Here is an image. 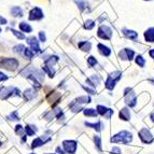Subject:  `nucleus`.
Here are the masks:
<instances>
[{"label":"nucleus","mask_w":154,"mask_h":154,"mask_svg":"<svg viewBox=\"0 0 154 154\" xmlns=\"http://www.w3.org/2000/svg\"><path fill=\"white\" fill-rule=\"evenodd\" d=\"M131 139H133V135H131L129 131H123L121 133L116 134V136H113L111 138V142H120V143H124V144H127L131 141Z\"/></svg>","instance_id":"obj_1"},{"label":"nucleus","mask_w":154,"mask_h":154,"mask_svg":"<svg viewBox=\"0 0 154 154\" xmlns=\"http://www.w3.org/2000/svg\"><path fill=\"white\" fill-rule=\"evenodd\" d=\"M121 77H122V73L120 71H114V72H112V73H110V75H108V79L106 80V83H105L106 88L110 91L113 90L114 86H116V82L121 79Z\"/></svg>","instance_id":"obj_2"},{"label":"nucleus","mask_w":154,"mask_h":154,"mask_svg":"<svg viewBox=\"0 0 154 154\" xmlns=\"http://www.w3.org/2000/svg\"><path fill=\"white\" fill-rule=\"evenodd\" d=\"M20 90L16 88H7V86H3V88H0V98L1 99H8L11 96L15 95V96H21L20 94Z\"/></svg>","instance_id":"obj_3"},{"label":"nucleus","mask_w":154,"mask_h":154,"mask_svg":"<svg viewBox=\"0 0 154 154\" xmlns=\"http://www.w3.org/2000/svg\"><path fill=\"white\" fill-rule=\"evenodd\" d=\"M0 67L7 70H15L18 67V62L14 58H3L0 62Z\"/></svg>","instance_id":"obj_4"},{"label":"nucleus","mask_w":154,"mask_h":154,"mask_svg":"<svg viewBox=\"0 0 154 154\" xmlns=\"http://www.w3.org/2000/svg\"><path fill=\"white\" fill-rule=\"evenodd\" d=\"M124 96H125V103L129 106V107H135L137 103V98L136 95L134 94L133 90L131 88H126L125 93H124Z\"/></svg>","instance_id":"obj_5"},{"label":"nucleus","mask_w":154,"mask_h":154,"mask_svg":"<svg viewBox=\"0 0 154 154\" xmlns=\"http://www.w3.org/2000/svg\"><path fill=\"white\" fill-rule=\"evenodd\" d=\"M97 35L99 38L105 39V40H109V39H111V37H112V30H111V28L108 27V26L101 25L99 28H98Z\"/></svg>","instance_id":"obj_6"},{"label":"nucleus","mask_w":154,"mask_h":154,"mask_svg":"<svg viewBox=\"0 0 154 154\" xmlns=\"http://www.w3.org/2000/svg\"><path fill=\"white\" fill-rule=\"evenodd\" d=\"M139 138L141 139V141L143 143H151L153 141V136L150 133V131L148 128H142L141 131H139Z\"/></svg>","instance_id":"obj_7"},{"label":"nucleus","mask_w":154,"mask_h":154,"mask_svg":"<svg viewBox=\"0 0 154 154\" xmlns=\"http://www.w3.org/2000/svg\"><path fill=\"white\" fill-rule=\"evenodd\" d=\"M63 146H64L65 151L69 154H73L77 151V142L73 140H65L63 142Z\"/></svg>","instance_id":"obj_8"},{"label":"nucleus","mask_w":154,"mask_h":154,"mask_svg":"<svg viewBox=\"0 0 154 154\" xmlns=\"http://www.w3.org/2000/svg\"><path fill=\"white\" fill-rule=\"evenodd\" d=\"M43 12L40 8L36 7V8H33L32 10L29 12V20L30 21H39V20H41L43 18Z\"/></svg>","instance_id":"obj_9"},{"label":"nucleus","mask_w":154,"mask_h":154,"mask_svg":"<svg viewBox=\"0 0 154 154\" xmlns=\"http://www.w3.org/2000/svg\"><path fill=\"white\" fill-rule=\"evenodd\" d=\"M27 43L31 46V50L33 51V53H38V52H40V46H39V42L36 39V37L27 38Z\"/></svg>","instance_id":"obj_10"},{"label":"nucleus","mask_w":154,"mask_h":154,"mask_svg":"<svg viewBox=\"0 0 154 154\" xmlns=\"http://www.w3.org/2000/svg\"><path fill=\"white\" fill-rule=\"evenodd\" d=\"M97 113H99L100 116H106L107 119H110L111 116L113 114V110L109 108H106L103 106H97Z\"/></svg>","instance_id":"obj_11"},{"label":"nucleus","mask_w":154,"mask_h":154,"mask_svg":"<svg viewBox=\"0 0 154 154\" xmlns=\"http://www.w3.org/2000/svg\"><path fill=\"white\" fill-rule=\"evenodd\" d=\"M91 103V98L88 96H81V97L77 98L70 103V106H79V107H82V105L84 103Z\"/></svg>","instance_id":"obj_12"},{"label":"nucleus","mask_w":154,"mask_h":154,"mask_svg":"<svg viewBox=\"0 0 154 154\" xmlns=\"http://www.w3.org/2000/svg\"><path fill=\"white\" fill-rule=\"evenodd\" d=\"M119 55H120V57H121L122 59H128V60H131V59L134 58L135 53H134V51L131 49H124L120 52V54Z\"/></svg>","instance_id":"obj_13"},{"label":"nucleus","mask_w":154,"mask_h":154,"mask_svg":"<svg viewBox=\"0 0 154 154\" xmlns=\"http://www.w3.org/2000/svg\"><path fill=\"white\" fill-rule=\"evenodd\" d=\"M100 77L99 75H92L91 78H88V80H86V82L88 83V84L91 85V86H93V88H95V86H97L98 84H99L100 82Z\"/></svg>","instance_id":"obj_14"},{"label":"nucleus","mask_w":154,"mask_h":154,"mask_svg":"<svg viewBox=\"0 0 154 154\" xmlns=\"http://www.w3.org/2000/svg\"><path fill=\"white\" fill-rule=\"evenodd\" d=\"M144 39L148 42H154V27L149 28L144 32Z\"/></svg>","instance_id":"obj_15"},{"label":"nucleus","mask_w":154,"mask_h":154,"mask_svg":"<svg viewBox=\"0 0 154 154\" xmlns=\"http://www.w3.org/2000/svg\"><path fill=\"white\" fill-rule=\"evenodd\" d=\"M24 96L27 100H31L37 96V92L33 88H28V90H26L25 93H24Z\"/></svg>","instance_id":"obj_16"},{"label":"nucleus","mask_w":154,"mask_h":154,"mask_svg":"<svg viewBox=\"0 0 154 154\" xmlns=\"http://www.w3.org/2000/svg\"><path fill=\"white\" fill-rule=\"evenodd\" d=\"M97 48H98V50H99L100 53H101L103 55H105V56H109V55L111 54V50L109 49L108 46H106V45H103V44L99 43L97 45Z\"/></svg>","instance_id":"obj_17"},{"label":"nucleus","mask_w":154,"mask_h":154,"mask_svg":"<svg viewBox=\"0 0 154 154\" xmlns=\"http://www.w3.org/2000/svg\"><path fill=\"white\" fill-rule=\"evenodd\" d=\"M120 118L122 120H124V121H128L129 119H131V112H129L128 109L127 108L121 109V111H120Z\"/></svg>","instance_id":"obj_18"},{"label":"nucleus","mask_w":154,"mask_h":154,"mask_svg":"<svg viewBox=\"0 0 154 154\" xmlns=\"http://www.w3.org/2000/svg\"><path fill=\"white\" fill-rule=\"evenodd\" d=\"M123 32L127 38L129 39H137L138 37V33L134 30H129V29H123Z\"/></svg>","instance_id":"obj_19"},{"label":"nucleus","mask_w":154,"mask_h":154,"mask_svg":"<svg viewBox=\"0 0 154 154\" xmlns=\"http://www.w3.org/2000/svg\"><path fill=\"white\" fill-rule=\"evenodd\" d=\"M79 48L81 50H83V51L88 52L91 50V48H92V44H91V42L82 41V42H80V43H79Z\"/></svg>","instance_id":"obj_20"},{"label":"nucleus","mask_w":154,"mask_h":154,"mask_svg":"<svg viewBox=\"0 0 154 154\" xmlns=\"http://www.w3.org/2000/svg\"><path fill=\"white\" fill-rule=\"evenodd\" d=\"M45 142H46V141H43V139L39 137V138H36V139H35V140L32 141V144H31V148H32V149H35V148L41 146L42 144H44Z\"/></svg>","instance_id":"obj_21"},{"label":"nucleus","mask_w":154,"mask_h":154,"mask_svg":"<svg viewBox=\"0 0 154 154\" xmlns=\"http://www.w3.org/2000/svg\"><path fill=\"white\" fill-rule=\"evenodd\" d=\"M11 13H12L13 16H23V11H22V9L20 8V7H13L12 9H11Z\"/></svg>","instance_id":"obj_22"},{"label":"nucleus","mask_w":154,"mask_h":154,"mask_svg":"<svg viewBox=\"0 0 154 154\" xmlns=\"http://www.w3.org/2000/svg\"><path fill=\"white\" fill-rule=\"evenodd\" d=\"M20 29H21L22 31H24V32H31V30H32V28L30 27V25L27 23H25V22H23V23L20 24Z\"/></svg>","instance_id":"obj_23"},{"label":"nucleus","mask_w":154,"mask_h":154,"mask_svg":"<svg viewBox=\"0 0 154 154\" xmlns=\"http://www.w3.org/2000/svg\"><path fill=\"white\" fill-rule=\"evenodd\" d=\"M83 113H84V116H97V111L96 110H94V109H83Z\"/></svg>","instance_id":"obj_24"},{"label":"nucleus","mask_w":154,"mask_h":154,"mask_svg":"<svg viewBox=\"0 0 154 154\" xmlns=\"http://www.w3.org/2000/svg\"><path fill=\"white\" fill-rule=\"evenodd\" d=\"M85 125L90 126V127H93V128L96 129L97 131H101V122L100 121H98L97 123H88V122H85Z\"/></svg>","instance_id":"obj_25"},{"label":"nucleus","mask_w":154,"mask_h":154,"mask_svg":"<svg viewBox=\"0 0 154 154\" xmlns=\"http://www.w3.org/2000/svg\"><path fill=\"white\" fill-rule=\"evenodd\" d=\"M36 131H37V128H35L33 126L27 125V126L25 127V133L27 134V136H33Z\"/></svg>","instance_id":"obj_26"},{"label":"nucleus","mask_w":154,"mask_h":154,"mask_svg":"<svg viewBox=\"0 0 154 154\" xmlns=\"http://www.w3.org/2000/svg\"><path fill=\"white\" fill-rule=\"evenodd\" d=\"M43 70H44V71H45L46 73H48V75H49L51 78L54 77L55 70L53 69V67H49V66H46V65H45V66L43 67Z\"/></svg>","instance_id":"obj_27"},{"label":"nucleus","mask_w":154,"mask_h":154,"mask_svg":"<svg viewBox=\"0 0 154 154\" xmlns=\"http://www.w3.org/2000/svg\"><path fill=\"white\" fill-rule=\"evenodd\" d=\"M95 27V22L94 21H92V20H88V21L85 22V24H84V28L85 29H93Z\"/></svg>","instance_id":"obj_28"},{"label":"nucleus","mask_w":154,"mask_h":154,"mask_svg":"<svg viewBox=\"0 0 154 154\" xmlns=\"http://www.w3.org/2000/svg\"><path fill=\"white\" fill-rule=\"evenodd\" d=\"M136 63H137V65H139L140 67H144V65H146V60H144V58L141 55H138V56L136 57Z\"/></svg>","instance_id":"obj_29"},{"label":"nucleus","mask_w":154,"mask_h":154,"mask_svg":"<svg viewBox=\"0 0 154 154\" xmlns=\"http://www.w3.org/2000/svg\"><path fill=\"white\" fill-rule=\"evenodd\" d=\"M24 54H25V56L27 58H32L35 53H33V51L31 49H25L24 50Z\"/></svg>","instance_id":"obj_30"},{"label":"nucleus","mask_w":154,"mask_h":154,"mask_svg":"<svg viewBox=\"0 0 154 154\" xmlns=\"http://www.w3.org/2000/svg\"><path fill=\"white\" fill-rule=\"evenodd\" d=\"M9 120H12V121H16V120H20V116H18V113L16 112V111H14V112H12L10 114V116H8Z\"/></svg>","instance_id":"obj_31"},{"label":"nucleus","mask_w":154,"mask_h":154,"mask_svg":"<svg viewBox=\"0 0 154 154\" xmlns=\"http://www.w3.org/2000/svg\"><path fill=\"white\" fill-rule=\"evenodd\" d=\"M11 31L13 32V35L16 37V38H18V39H25V36H24L23 33L22 32H18V31H16V30H14V29H11Z\"/></svg>","instance_id":"obj_32"},{"label":"nucleus","mask_w":154,"mask_h":154,"mask_svg":"<svg viewBox=\"0 0 154 154\" xmlns=\"http://www.w3.org/2000/svg\"><path fill=\"white\" fill-rule=\"evenodd\" d=\"M88 64L90 65L91 67H93V66H95V65L97 64V60H96V58H94L93 56H90L88 58Z\"/></svg>","instance_id":"obj_33"},{"label":"nucleus","mask_w":154,"mask_h":154,"mask_svg":"<svg viewBox=\"0 0 154 154\" xmlns=\"http://www.w3.org/2000/svg\"><path fill=\"white\" fill-rule=\"evenodd\" d=\"M94 140H95V143H96V146H97L98 150H99V151H101V141H100V137L99 136H95V137H94Z\"/></svg>","instance_id":"obj_34"},{"label":"nucleus","mask_w":154,"mask_h":154,"mask_svg":"<svg viewBox=\"0 0 154 154\" xmlns=\"http://www.w3.org/2000/svg\"><path fill=\"white\" fill-rule=\"evenodd\" d=\"M75 2H77V5H79V8L81 9V10H84V9L86 8V5H85V2L82 1V0H75Z\"/></svg>","instance_id":"obj_35"},{"label":"nucleus","mask_w":154,"mask_h":154,"mask_svg":"<svg viewBox=\"0 0 154 154\" xmlns=\"http://www.w3.org/2000/svg\"><path fill=\"white\" fill-rule=\"evenodd\" d=\"M15 131L17 134H20L21 136H24V129H23V127H22L21 125H16L15 126Z\"/></svg>","instance_id":"obj_36"},{"label":"nucleus","mask_w":154,"mask_h":154,"mask_svg":"<svg viewBox=\"0 0 154 154\" xmlns=\"http://www.w3.org/2000/svg\"><path fill=\"white\" fill-rule=\"evenodd\" d=\"M14 52H16V53H21V52H23L24 50H25V46L24 45H17V46H14Z\"/></svg>","instance_id":"obj_37"},{"label":"nucleus","mask_w":154,"mask_h":154,"mask_svg":"<svg viewBox=\"0 0 154 154\" xmlns=\"http://www.w3.org/2000/svg\"><path fill=\"white\" fill-rule=\"evenodd\" d=\"M54 112H55V114H56V116H57L58 119L62 118V116H63V111H62V109H60V108H55Z\"/></svg>","instance_id":"obj_38"},{"label":"nucleus","mask_w":154,"mask_h":154,"mask_svg":"<svg viewBox=\"0 0 154 154\" xmlns=\"http://www.w3.org/2000/svg\"><path fill=\"white\" fill-rule=\"evenodd\" d=\"M39 37H40V40H41L42 42H44L46 40L45 33H44L43 31H40V32H39Z\"/></svg>","instance_id":"obj_39"},{"label":"nucleus","mask_w":154,"mask_h":154,"mask_svg":"<svg viewBox=\"0 0 154 154\" xmlns=\"http://www.w3.org/2000/svg\"><path fill=\"white\" fill-rule=\"evenodd\" d=\"M111 154H122L121 153V150H120V148H118V146H114L112 149V153Z\"/></svg>","instance_id":"obj_40"},{"label":"nucleus","mask_w":154,"mask_h":154,"mask_svg":"<svg viewBox=\"0 0 154 154\" xmlns=\"http://www.w3.org/2000/svg\"><path fill=\"white\" fill-rule=\"evenodd\" d=\"M8 79H9L8 75H5V73L0 72V82H1V81H5V80H8Z\"/></svg>","instance_id":"obj_41"},{"label":"nucleus","mask_w":154,"mask_h":154,"mask_svg":"<svg viewBox=\"0 0 154 154\" xmlns=\"http://www.w3.org/2000/svg\"><path fill=\"white\" fill-rule=\"evenodd\" d=\"M83 88H84V90L86 91V92L90 93V94H92V95H95V94H96L95 91H94V90H91L90 88H86V86H83Z\"/></svg>","instance_id":"obj_42"},{"label":"nucleus","mask_w":154,"mask_h":154,"mask_svg":"<svg viewBox=\"0 0 154 154\" xmlns=\"http://www.w3.org/2000/svg\"><path fill=\"white\" fill-rule=\"evenodd\" d=\"M56 152H57L58 154H65L64 150H62L60 148H57V149H56Z\"/></svg>","instance_id":"obj_43"},{"label":"nucleus","mask_w":154,"mask_h":154,"mask_svg":"<svg viewBox=\"0 0 154 154\" xmlns=\"http://www.w3.org/2000/svg\"><path fill=\"white\" fill-rule=\"evenodd\" d=\"M149 54H150V56H151L152 58H154V49L151 50V51L149 52Z\"/></svg>","instance_id":"obj_44"},{"label":"nucleus","mask_w":154,"mask_h":154,"mask_svg":"<svg viewBox=\"0 0 154 154\" xmlns=\"http://www.w3.org/2000/svg\"><path fill=\"white\" fill-rule=\"evenodd\" d=\"M0 23L5 24V23H7V21H5V18H3V17H0Z\"/></svg>","instance_id":"obj_45"},{"label":"nucleus","mask_w":154,"mask_h":154,"mask_svg":"<svg viewBox=\"0 0 154 154\" xmlns=\"http://www.w3.org/2000/svg\"><path fill=\"white\" fill-rule=\"evenodd\" d=\"M151 120L154 122V113H152V114H151Z\"/></svg>","instance_id":"obj_46"},{"label":"nucleus","mask_w":154,"mask_h":154,"mask_svg":"<svg viewBox=\"0 0 154 154\" xmlns=\"http://www.w3.org/2000/svg\"><path fill=\"white\" fill-rule=\"evenodd\" d=\"M1 144H2V143H1V142H0V146H1Z\"/></svg>","instance_id":"obj_47"},{"label":"nucleus","mask_w":154,"mask_h":154,"mask_svg":"<svg viewBox=\"0 0 154 154\" xmlns=\"http://www.w3.org/2000/svg\"><path fill=\"white\" fill-rule=\"evenodd\" d=\"M0 32H1V28H0Z\"/></svg>","instance_id":"obj_48"},{"label":"nucleus","mask_w":154,"mask_h":154,"mask_svg":"<svg viewBox=\"0 0 154 154\" xmlns=\"http://www.w3.org/2000/svg\"><path fill=\"white\" fill-rule=\"evenodd\" d=\"M50 154H54V153H50Z\"/></svg>","instance_id":"obj_49"},{"label":"nucleus","mask_w":154,"mask_h":154,"mask_svg":"<svg viewBox=\"0 0 154 154\" xmlns=\"http://www.w3.org/2000/svg\"><path fill=\"white\" fill-rule=\"evenodd\" d=\"M31 154H35V153H31Z\"/></svg>","instance_id":"obj_50"},{"label":"nucleus","mask_w":154,"mask_h":154,"mask_svg":"<svg viewBox=\"0 0 154 154\" xmlns=\"http://www.w3.org/2000/svg\"><path fill=\"white\" fill-rule=\"evenodd\" d=\"M149 1H150V0H149Z\"/></svg>","instance_id":"obj_51"}]
</instances>
